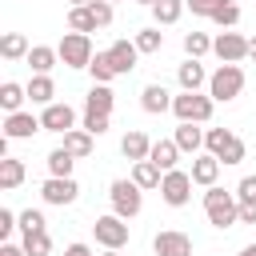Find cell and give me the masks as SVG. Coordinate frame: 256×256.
<instances>
[{
	"label": "cell",
	"instance_id": "6da1fadb",
	"mask_svg": "<svg viewBox=\"0 0 256 256\" xmlns=\"http://www.w3.org/2000/svg\"><path fill=\"white\" fill-rule=\"evenodd\" d=\"M204 216H208V224H216V228H232L236 220H240V200L232 196V192H224V188H208L204 192Z\"/></svg>",
	"mask_w": 256,
	"mask_h": 256
},
{
	"label": "cell",
	"instance_id": "7a4b0ae2",
	"mask_svg": "<svg viewBox=\"0 0 256 256\" xmlns=\"http://www.w3.org/2000/svg\"><path fill=\"white\" fill-rule=\"evenodd\" d=\"M244 92V68L240 64H220L212 76H208V96L216 100V104H228V100H236Z\"/></svg>",
	"mask_w": 256,
	"mask_h": 256
},
{
	"label": "cell",
	"instance_id": "3957f363",
	"mask_svg": "<svg viewBox=\"0 0 256 256\" xmlns=\"http://www.w3.org/2000/svg\"><path fill=\"white\" fill-rule=\"evenodd\" d=\"M212 108H216V100H212V96H200V92H180V96H172V112H176L180 124H208V120H212Z\"/></svg>",
	"mask_w": 256,
	"mask_h": 256
},
{
	"label": "cell",
	"instance_id": "277c9868",
	"mask_svg": "<svg viewBox=\"0 0 256 256\" xmlns=\"http://www.w3.org/2000/svg\"><path fill=\"white\" fill-rule=\"evenodd\" d=\"M204 148L220 160V164H240L244 160V140L228 128H208L204 132Z\"/></svg>",
	"mask_w": 256,
	"mask_h": 256
},
{
	"label": "cell",
	"instance_id": "5b68a950",
	"mask_svg": "<svg viewBox=\"0 0 256 256\" xmlns=\"http://www.w3.org/2000/svg\"><path fill=\"white\" fill-rule=\"evenodd\" d=\"M144 188L136 184V180H112V188H108V196H112V212L116 216H124V220H132L140 208H144V196H140Z\"/></svg>",
	"mask_w": 256,
	"mask_h": 256
},
{
	"label": "cell",
	"instance_id": "8992f818",
	"mask_svg": "<svg viewBox=\"0 0 256 256\" xmlns=\"http://www.w3.org/2000/svg\"><path fill=\"white\" fill-rule=\"evenodd\" d=\"M56 52H60V60L68 64V68H88L92 64V40H88V32H64V40L56 44Z\"/></svg>",
	"mask_w": 256,
	"mask_h": 256
},
{
	"label": "cell",
	"instance_id": "52a82bcc",
	"mask_svg": "<svg viewBox=\"0 0 256 256\" xmlns=\"http://www.w3.org/2000/svg\"><path fill=\"white\" fill-rule=\"evenodd\" d=\"M160 196H164V204L184 208V204L192 200V172H180V168L164 172V180H160Z\"/></svg>",
	"mask_w": 256,
	"mask_h": 256
},
{
	"label": "cell",
	"instance_id": "ba28073f",
	"mask_svg": "<svg viewBox=\"0 0 256 256\" xmlns=\"http://www.w3.org/2000/svg\"><path fill=\"white\" fill-rule=\"evenodd\" d=\"M92 232H96V244L100 248H124L128 244V224H124V216H96V224H92Z\"/></svg>",
	"mask_w": 256,
	"mask_h": 256
},
{
	"label": "cell",
	"instance_id": "9c48e42d",
	"mask_svg": "<svg viewBox=\"0 0 256 256\" xmlns=\"http://www.w3.org/2000/svg\"><path fill=\"white\" fill-rule=\"evenodd\" d=\"M152 252H156V256H192V240H188V232H180V228H164V232H156Z\"/></svg>",
	"mask_w": 256,
	"mask_h": 256
},
{
	"label": "cell",
	"instance_id": "30bf717a",
	"mask_svg": "<svg viewBox=\"0 0 256 256\" xmlns=\"http://www.w3.org/2000/svg\"><path fill=\"white\" fill-rule=\"evenodd\" d=\"M212 52L220 56V64H240V60L248 56V40H244L240 32H220V36L212 40Z\"/></svg>",
	"mask_w": 256,
	"mask_h": 256
},
{
	"label": "cell",
	"instance_id": "8fae6325",
	"mask_svg": "<svg viewBox=\"0 0 256 256\" xmlns=\"http://www.w3.org/2000/svg\"><path fill=\"white\" fill-rule=\"evenodd\" d=\"M40 196L48 200V204H72L76 196H80V188H76V180L72 176H48L44 184H40Z\"/></svg>",
	"mask_w": 256,
	"mask_h": 256
},
{
	"label": "cell",
	"instance_id": "7c38bea8",
	"mask_svg": "<svg viewBox=\"0 0 256 256\" xmlns=\"http://www.w3.org/2000/svg\"><path fill=\"white\" fill-rule=\"evenodd\" d=\"M44 124H40V116H32V112H8L4 116V136L8 140H28L32 132H40Z\"/></svg>",
	"mask_w": 256,
	"mask_h": 256
},
{
	"label": "cell",
	"instance_id": "4fadbf2b",
	"mask_svg": "<svg viewBox=\"0 0 256 256\" xmlns=\"http://www.w3.org/2000/svg\"><path fill=\"white\" fill-rule=\"evenodd\" d=\"M40 124H44L48 132H60V136H64V132H72V124H76V112H72L68 104H56V100H52V104H44V116H40Z\"/></svg>",
	"mask_w": 256,
	"mask_h": 256
},
{
	"label": "cell",
	"instance_id": "5bb4252c",
	"mask_svg": "<svg viewBox=\"0 0 256 256\" xmlns=\"http://www.w3.org/2000/svg\"><path fill=\"white\" fill-rule=\"evenodd\" d=\"M108 56H112L116 76H128V72L136 68V60H140V48H136V40H116V44L108 48Z\"/></svg>",
	"mask_w": 256,
	"mask_h": 256
},
{
	"label": "cell",
	"instance_id": "9a60e30c",
	"mask_svg": "<svg viewBox=\"0 0 256 256\" xmlns=\"http://www.w3.org/2000/svg\"><path fill=\"white\" fill-rule=\"evenodd\" d=\"M216 176H220V160H216L212 152H200V156H192V184H200V188H212V184H216Z\"/></svg>",
	"mask_w": 256,
	"mask_h": 256
},
{
	"label": "cell",
	"instance_id": "2e32d148",
	"mask_svg": "<svg viewBox=\"0 0 256 256\" xmlns=\"http://www.w3.org/2000/svg\"><path fill=\"white\" fill-rule=\"evenodd\" d=\"M140 108H144L148 116H160V112L172 108V92H168L164 84H148V88L140 92Z\"/></svg>",
	"mask_w": 256,
	"mask_h": 256
},
{
	"label": "cell",
	"instance_id": "e0dca14e",
	"mask_svg": "<svg viewBox=\"0 0 256 256\" xmlns=\"http://www.w3.org/2000/svg\"><path fill=\"white\" fill-rule=\"evenodd\" d=\"M148 160H152L160 172H172L176 160H180V144H176V140H156L152 152H148Z\"/></svg>",
	"mask_w": 256,
	"mask_h": 256
},
{
	"label": "cell",
	"instance_id": "ac0fdd59",
	"mask_svg": "<svg viewBox=\"0 0 256 256\" xmlns=\"http://www.w3.org/2000/svg\"><path fill=\"white\" fill-rule=\"evenodd\" d=\"M176 80H180V88H184V92H200V84H204L208 76H204V64L188 56V60L176 68Z\"/></svg>",
	"mask_w": 256,
	"mask_h": 256
},
{
	"label": "cell",
	"instance_id": "d6986e66",
	"mask_svg": "<svg viewBox=\"0 0 256 256\" xmlns=\"http://www.w3.org/2000/svg\"><path fill=\"white\" fill-rule=\"evenodd\" d=\"M112 104H116V92L108 84H92V92L84 96V112H104L112 116Z\"/></svg>",
	"mask_w": 256,
	"mask_h": 256
},
{
	"label": "cell",
	"instance_id": "ffe728a7",
	"mask_svg": "<svg viewBox=\"0 0 256 256\" xmlns=\"http://www.w3.org/2000/svg\"><path fill=\"white\" fill-rule=\"evenodd\" d=\"M120 152H124L132 164H136V160H148V152H152V140H148L140 128H132V132L120 140Z\"/></svg>",
	"mask_w": 256,
	"mask_h": 256
},
{
	"label": "cell",
	"instance_id": "44dd1931",
	"mask_svg": "<svg viewBox=\"0 0 256 256\" xmlns=\"http://www.w3.org/2000/svg\"><path fill=\"white\" fill-rule=\"evenodd\" d=\"M20 184H24V160H16V156H0V188L12 192V188H20Z\"/></svg>",
	"mask_w": 256,
	"mask_h": 256
},
{
	"label": "cell",
	"instance_id": "7402d4cb",
	"mask_svg": "<svg viewBox=\"0 0 256 256\" xmlns=\"http://www.w3.org/2000/svg\"><path fill=\"white\" fill-rule=\"evenodd\" d=\"M24 60H28V68H32V72H44V76H48V72L56 68L60 52H56V48H48V44H36V48H32Z\"/></svg>",
	"mask_w": 256,
	"mask_h": 256
},
{
	"label": "cell",
	"instance_id": "603a6c76",
	"mask_svg": "<svg viewBox=\"0 0 256 256\" xmlns=\"http://www.w3.org/2000/svg\"><path fill=\"white\" fill-rule=\"evenodd\" d=\"M52 96H56V84H52V76L36 72V76L28 80V100H32V104H52Z\"/></svg>",
	"mask_w": 256,
	"mask_h": 256
},
{
	"label": "cell",
	"instance_id": "cb8c5ba5",
	"mask_svg": "<svg viewBox=\"0 0 256 256\" xmlns=\"http://www.w3.org/2000/svg\"><path fill=\"white\" fill-rule=\"evenodd\" d=\"M172 140L180 144V152H192V156H200V148H204V132H200L196 124H180Z\"/></svg>",
	"mask_w": 256,
	"mask_h": 256
},
{
	"label": "cell",
	"instance_id": "d4e9b609",
	"mask_svg": "<svg viewBox=\"0 0 256 256\" xmlns=\"http://www.w3.org/2000/svg\"><path fill=\"white\" fill-rule=\"evenodd\" d=\"M64 148H68L76 160L92 156V132H88V128H72V132H64Z\"/></svg>",
	"mask_w": 256,
	"mask_h": 256
},
{
	"label": "cell",
	"instance_id": "484cf974",
	"mask_svg": "<svg viewBox=\"0 0 256 256\" xmlns=\"http://www.w3.org/2000/svg\"><path fill=\"white\" fill-rule=\"evenodd\" d=\"M24 100H28V88H20L16 80H4V84H0V108H4V112H20Z\"/></svg>",
	"mask_w": 256,
	"mask_h": 256
},
{
	"label": "cell",
	"instance_id": "4316f807",
	"mask_svg": "<svg viewBox=\"0 0 256 256\" xmlns=\"http://www.w3.org/2000/svg\"><path fill=\"white\" fill-rule=\"evenodd\" d=\"M132 180L140 184V188H160V180H164V172L152 164V160H136L132 164Z\"/></svg>",
	"mask_w": 256,
	"mask_h": 256
},
{
	"label": "cell",
	"instance_id": "83f0119b",
	"mask_svg": "<svg viewBox=\"0 0 256 256\" xmlns=\"http://www.w3.org/2000/svg\"><path fill=\"white\" fill-rule=\"evenodd\" d=\"M32 48H28V40H24V32H4V40H0V56L4 60H20V56H28Z\"/></svg>",
	"mask_w": 256,
	"mask_h": 256
},
{
	"label": "cell",
	"instance_id": "f1b7e54d",
	"mask_svg": "<svg viewBox=\"0 0 256 256\" xmlns=\"http://www.w3.org/2000/svg\"><path fill=\"white\" fill-rule=\"evenodd\" d=\"M72 164H76V156H72L64 144L48 152V176H72Z\"/></svg>",
	"mask_w": 256,
	"mask_h": 256
},
{
	"label": "cell",
	"instance_id": "f546056e",
	"mask_svg": "<svg viewBox=\"0 0 256 256\" xmlns=\"http://www.w3.org/2000/svg\"><path fill=\"white\" fill-rule=\"evenodd\" d=\"M68 28H72V32H96L100 24H96L92 8H88V4H80V8H68Z\"/></svg>",
	"mask_w": 256,
	"mask_h": 256
},
{
	"label": "cell",
	"instance_id": "4dcf8cb0",
	"mask_svg": "<svg viewBox=\"0 0 256 256\" xmlns=\"http://www.w3.org/2000/svg\"><path fill=\"white\" fill-rule=\"evenodd\" d=\"M184 8H188L184 0H156L152 4V16H156V24H176Z\"/></svg>",
	"mask_w": 256,
	"mask_h": 256
},
{
	"label": "cell",
	"instance_id": "1f68e13d",
	"mask_svg": "<svg viewBox=\"0 0 256 256\" xmlns=\"http://www.w3.org/2000/svg\"><path fill=\"white\" fill-rule=\"evenodd\" d=\"M136 48H140V52H160V48H164L160 24H156V28H140V32H136Z\"/></svg>",
	"mask_w": 256,
	"mask_h": 256
},
{
	"label": "cell",
	"instance_id": "d6a6232c",
	"mask_svg": "<svg viewBox=\"0 0 256 256\" xmlns=\"http://www.w3.org/2000/svg\"><path fill=\"white\" fill-rule=\"evenodd\" d=\"M88 72L96 76V84H108V80L116 76V68H112V56H108V52H96V56H92V64H88Z\"/></svg>",
	"mask_w": 256,
	"mask_h": 256
},
{
	"label": "cell",
	"instance_id": "836d02e7",
	"mask_svg": "<svg viewBox=\"0 0 256 256\" xmlns=\"http://www.w3.org/2000/svg\"><path fill=\"white\" fill-rule=\"evenodd\" d=\"M184 52H188L192 60H200L204 52H212V40H208L204 32H188V36H184Z\"/></svg>",
	"mask_w": 256,
	"mask_h": 256
},
{
	"label": "cell",
	"instance_id": "e575fe53",
	"mask_svg": "<svg viewBox=\"0 0 256 256\" xmlns=\"http://www.w3.org/2000/svg\"><path fill=\"white\" fill-rule=\"evenodd\" d=\"M24 252H28V256H48V252H52L48 232H28V236H24Z\"/></svg>",
	"mask_w": 256,
	"mask_h": 256
},
{
	"label": "cell",
	"instance_id": "d590c367",
	"mask_svg": "<svg viewBox=\"0 0 256 256\" xmlns=\"http://www.w3.org/2000/svg\"><path fill=\"white\" fill-rule=\"evenodd\" d=\"M236 20H240V8H236L232 0H224V4H220V8L212 12V24H220V28H232Z\"/></svg>",
	"mask_w": 256,
	"mask_h": 256
},
{
	"label": "cell",
	"instance_id": "8d00e7d4",
	"mask_svg": "<svg viewBox=\"0 0 256 256\" xmlns=\"http://www.w3.org/2000/svg\"><path fill=\"white\" fill-rule=\"evenodd\" d=\"M20 232L28 236V232H44V212L40 208H24L20 212Z\"/></svg>",
	"mask_w": 256,
	"mask_h": 256
},
{
	"label": "cell",
	"instance_id": "74e56055",
	"mask_svg": "<svg viewBox=\"0 0 256 256\" xmlns=\"http://www.w3.org/2000/svg\"><path fill=\"white\" fill-rule=\"evenodd\" d=\"M84 128H88L92 136H104V132H108V116H104V112H84Z\"/></svg>",
	"mask_w": 256,
	"mask_h": 256
},
{
	"label": "cell",
	"instance_id": "f35d334b",
	"mask_svg": "<svg viewBox=\"0 0 256 256\" xmlns=\"http://www.w3.org/2000/svg\"><path fill=\"white\" fill-rule=\"evenodd\" d=\"M88 8H92V16H96V24H100V28H108V24H112V0H92Z\"/></svg>",
	"mask_w": 256,
	"mask_h": 256
},
{
	"label": "cell",
	"instance_id": "ab89813d",
	"mask_svg": "<svg viewBox=\"0 0 256 256\" xmlns=\"http://www.w3.org/2000/svg\"><path fill=\"white\" fill-rule=\"evenodd\" d=\"M184 4H188V8L196 12V16H208V20H212V12H216V8L224 4V0H184Z\"/></svg>",
	"mask_w": 256,
	"mask_h": 256
},
{
	"label": "cell",
	"instance_id": "60d3db41",
	"mask_svg": "<svg viewBox=\"0 0 256 256\" xmlns=\"http://www.w3.org/2000/svg\"><path fill=\"white\" fill-rule=\"evenodd\" d=\"M236 200L244 204V200H256V176H244L240 184H236Z\"/></svg>",
	"mask_w": 256,
	"mask_h": 256
},
{
	"label": "cell",
	"instance_id": "b9f144b4",
	"mask_svg": "<svg viewBox=\"0 0 256 256\" xmlns=\"http://www.w3.org/2000/svg\"><path fill=\"white\" fill-rule=\"evenodd\" d=\"M12 228H20V216L12 208H0V236H8Z\"/></svg>",
	"mask_w": 256,
	"mask_h": 256
},
{
	"label": "cell",
	"instance_id": "7bdbcfd3",
	"mask_svg": "<svg viewBox=\"0 0 256 256\" xmlns=\"http://www.w3.org/2000/svg\"><path fill=\"white\" fill-rule=\"evenodd\" d=\"M240 224H256V200H244L240 204Z\"/></svg>",
	"mask_w": 256,
	"mask_h": 256
},
{
	"label": "cell",
	"instance_id": "ee69618b",
	"mask_svg": "<svg viewBox=\"0 0 256 256\" xmlns=\"http://www.w3.org/2000/svg\"><path fill=\"white\" fill-rule=\"evenodd\" d=\"M64 256H92V248L76 240V244H68V248H64Z\"/></svg>",
	"mask_w": 256,
	"mask_h": 256
},
{
	"label": "cell",
	"instance_id": "f6af8a7d",
	"mask_svg": "<svg viewBox=\"0 0 256 256\" xmlns=\"http://www.w3.org/2000/svg\"><path fill=\"white\" fill-rule=\"evenodd\" d=\"M0 256H28V252H24V244H20V248H16V244H4Z\"/></svg>",
	"mask_w": 256,
	"mask_h": 256
},
{
	"label": "cell",
	"instance_id": "bcb514c9",
	"mask_svg": "<svg viewBox=\"0 0 256 256\" xmlns=\"http://www.w3.org/2000/svg\"><path fill=\"white\" fill-rule=\"evenodd\" d=\"M248 56H252V60H256V36H252V40H248Z\"/></svg>",
	"mask_w": 256,
	"mask_h": 256
},
{
	"label": "cell",
	"instance_id": "7dc6e473",
	"mask_svg": "<svg viewBox=\"0 0 256 256\" xmlns=\"http://www.w3.org/2000/svg\"><path fill=\"white\" fill-rule=\"evenodd\" d=\"M240 256H256V244H248V248H240Z\"/></svg>",
	"mask_w": 256,
	"mask_h": 256
},
{
	"label": "cell",
	"instance_id": "c3c4849f",
	"mask_svg": "<svg viewBox=\"0 0 256 256\" xmlns=\"http://www.w3.org/2000/svg\"><path fill=\"white\" fill-rule=\"evenodd\" d=\"M100 256H120V248H104V252H100Z\"/></svg>",
	"mask_w": 256,
	"mask_h": 256
},
{
	"label": "cell",
	"instance_id": "681fc988",
	"mask_svg": "<svg viewBox=\"0 0 256 256\" xmlns=\"http://www.w3.org/2000/svg\"><path fill=\"white\" fill-rule=\"evenodd\" d=\"M80 4H92V0H72V8H80Z\"/></svg>",
	"mask_w": 256,
	"mask_h": 256
},
{
	"label": "cell",
	"instance_id": "f907efd6",
	"mask_svg": "<svg viewBox=\"0 0 256 256\" xmlns=\"http://www.w3.org/2000/svg\"><path fill=\"white\" fill-rule=\"evenodd\" d=\"M136 4H148V8H152V4H156V0H136Z\"/></svg>",
	"mask_w": 256,
	"mask_h": 256
},
{
	"label": "cell",
	"instance_id": "816d5d0a",
	"mask_svg": "<svg viewBox=\"0 0 256 256\" xmlns=\"http://www.w3.org/2000/svg\"><path fill=\"white\" fill-rule=\"evenodd\" d=\"M112 4H116V0H112Z\"/></svg>",
	"mask_w": 256,
	"mask_h": 256
}]
</instances>
